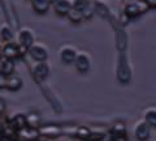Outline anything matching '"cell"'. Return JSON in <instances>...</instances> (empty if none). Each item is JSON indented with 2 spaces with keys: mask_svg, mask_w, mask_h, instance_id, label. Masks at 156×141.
<instances>
[{
  "mask_svg": "<svg viewBox=\"0 0 156 141\" xmlns=\"http://www.w3.org/2000/svg\"><path fill=\"white\" fill-rule=\"evenodd\" d=\"M2 57H3V55H2V51H0V60H2Z\"/></svg>",
  "mask_w": 156,
  "mask_h": 141,
  "instance_id": "obj_32",
  "label": "cell"
},
{
  "mask_svg": "<svg viewBox=\"0 0 156 141\" xmlns=\"http://www.w3.org/2000/svg\"><path fill=\"white\" fill-rule=\"evenodd\" d=\"M117 78H119L121 83H125V84L129 83L131 78V71L128 65V60H126V57H124L122 53L120 55L119 65H117Z\"/></svg>",
  "mask_w": 156,
  "mask_h": 141,
  "instance_id": "obj_6",
  "label": "cell"
},
{
  "mask_svg": "<svg viewBox=\"0 0 156 141\" xmlns=\"http://www.w3.org/2000/svg\"><path fill=\"white\" fill-rule=\"evenodd\" d=\"M0 141H3V137H2V136H0Z\"/></svg>",
  "mask_w": 156,
  "mask_h": 141,
  "instance_id": "obj_33",
  "label": "cell"
},
{
  "mask_svg": "<svg viewBox=\"0 0 156 141\" xmlns=\"http://www.w3.org/2000/svg\"><path fill=\"white\" fill-rule=\"evenodd\" d=\"M91 132L92 131L89 128V127H85V126H81V127H78L77 128V133L76 136L78 139H81V140H89L90 139V136H91Z\"/></svg>",
  "mask_w": 156,
  "mask_h": 141,
  "instance_id": "obj_22",
  "label": "cell"
},
{
  "mask_svg": "<svg viewBox=\"0 0 156 141\" xmlns=\"http://www.w3.org/2000/svg\"><path fill=\"white\" fill-rule=\"evenodd\" d=\"M33 11L38 14H44L48 12V9L52 5L50 0H30Z\"/></svg>",
  "mask_w": 156,
  "mask_h": 141,
  "instance_id": "obj_16",
  "label": "cell"
},
{
  "mask_svg": "<svg viewBox=\"0 0 156 141\" xmlns=\"http://www.w3.org/2000/svg\"><path fill=\"white\" fill-rule=\"evenodd\" d=\"M5 124H7L5 120H0V136H2V133H3V131H4V127H5Z\"/></svg>",
  "mask_w": 156,
  "mask_h": 141,
  "instance_id": "obj_29",
  "label": "cell"
},
{
  "mask_svg": "<svg viewBox=\"0 0 156 141\" xmlns=\"http://www.w3.org/2000/svg\"><path fill=\"white\" fill-rule=\"evenodd\" d=\"M0 36H2L4 43L14 40V36H16L14 29L9 25V23H4V25L0 26Z\"/></svg>",
  "mask_w": 156,
  "mask_h": 141,
  "instance_id": "obj_17",
  "label": "cell"
},
{
  "mask_svg": "<svg viewBox=\"0 0 156 141\" xmlns=\"http://www.w3.org/2000/svg\"><path fill=\"white\" fill-rule=\"evenodd\" d=\"M16 42L21 47L26 48V49L29 51V48L35 43V34H34V31L31 30V29L22 27V29H20V30L17 31Z\"/></svg>",
  "mask_w": 156,
  "mask_h": 141,
  "instance_id": "obj_2",
  "label": "cell"
},
{
  "mask_svg": "<svg viewBox=\"0 0 156 141\" xmlns=\"http://www.w3.org/2000/svg\"><path fill=\"white\" fill-rule=\"evenodd\" d=\"M144 120L151 127H156V109H148L144 111Z\"/></svg>",
  "mask_w": 156,
  "mask_h": 141,
  "instance_id": "obj_21",
  "label": "cell"
},
{
  "mask_svg": "<svg viewBox=\"0 0 156 141\" xmlns=\"http://www.w3.org/2000/svg\"><path fill=\"white\" fill-rule=\"evenodd\" d=\"M77 55H78L77 49L72 45H64V47L60 48V51H58V58H60V61L65 65L74 64Z\"/></svg>",
  "mask_w": 156,
  "mask_h": 141,
  "instance_id": "obj_8",
  "label": "cell"
},
{
  "mask_svg": "<svg viewBox=\"0 0 156 141\" xmlns=\"http://www.w3.org/2000/svg\"><path fill=\"white\" fill-rule=\"evenodd\" d=\"M23 86V82H22V78L17 75L16 72L12 75L7 76V86H5V89L8 91H18L21 89V87Z\"/></svg>",
  "mask_w": 156,
  "mask_h": 141,
  "instance_id": "obj_14",
  "label": "cell"
},
{
  "mask_svg": "<svg viewBox=\"0 0 156 141\" xmlns=\"http://www.w3.org/2000/svg\"><path fill=\"white\" fill-rule=\"evenodd\" d=\"M94 8H95V12L99 14L100 17L109 19V17H111V12H109V9H108V7H107L105 4L98 2V3L94 4Z\"/></svg>",
  "mask_w": 156,
  "mask_h": 141,
  "instance_id": "obj_18",
  "label": "cell"
},
{
  "mask_svg": "<svg viewBox=\"0 0 156 141\" xmlns=\"http://www.w3.org/2000/svg\"><path fill=\"white\" fill-rule=\"evenodd\" d=\"M150 8H156V0H146Z\"/></svg>",
  "mask_w": 156,
  "mask_h": 141,
  "instance_id": "obj_28",
  "label": "cell"
},
{
  "mask_svg": "<svg viewBox=\"0 0 156 141\" xmlns=\"http://www.w3.org/2000/svg\"><path fill=\"white\" fill-rule=\"evenodd\" d=\"M66 17H68V19H69L70 22H73V23H80V22L83 21V14H82V12L77 11V9H74V8L70 9V12L68 13Z\"/></svg>",
  "mask_w": 156,
  "mask_h": 141,
  "instance_id": "obj_20",
  "label": "cell"
},
{
  "mask_svg": "<svg viewBox=\"0 0 156 141\" xmlns=\"http://www.w3.org/2000/svg\"><path fill=\"white\" fill-rule=\"evenodd\" d=\"M9 123H11L17 131L27 127V118H26V114L16 113L14 115H12L11 118H9Z\"/></svg>",
  "mask_w": 156,
  "mask_h": 141,
  "instance_id": "obj_15",
  "label": "cell"
},
{
  "mask_svg": "<svg viewBox=\"0 0 156 141\" xmlns=\"http://www.w3.org/2000/svg\"><path fill=\"white\" fill-rule=\"evenodd\" d=\"M151 135V126L146 120H139L134 126V136L138 141H147Z\"/></svg>",
  "mask_w": 156,
  "mask_h": 141,
  "instance_id": "obj_10",
  "label": "cell"
},
{
  "mask_svg": "<svg viewBox=\"0 0 156 141\" xmlns=\"http://www.w3.org/2000/svg\"><path fill=\"white\" fill-rule=\"evenodd\" d=\"M39 132H41V136H43V137L56 139L62 133V128L56 124H46L39 127Z\"/></svg>",
  "mask_w": 156,
  "mask_h": 141,
  "instance_id": "obj_11",
  "label": "cell"
},
{
  "mask_svg": "<svg viewBox=\"0 0 156 141\" xmlns=\"http://www.w3.org/2000/svg\"><path fill=\"white\" fill-rule=\"evenodd\" d=\"M112 141H128V137H126V135L112 136Z\"/></svg>",
  "mask_w": 156,
  "mask_h": 141,
  "instance_id": "obj_26",
  "label": "cell"
},
{
  "mask_svg": "<svg viewBox=\"0 0 156 141\" xmlns=\"http://www.w3.org/2000/svg\"><path fill=\"white\" fill-rule=\"evenodd\" d=\"M111 135L112 136H119V135H126V126L124 123H116L113 124V127L111 128Z\"/></svg>",
  "mask_w": 156,
  "mask_h": 141,
  "instance_id": "obj_23",
  "label": "cell"
},
{
  "mask_svg": "<svg viewBox=\"0 0 156 141\" xmlns=\"http://www.w3.org/2000/svg\"><path fill=\"white\" fill-rule=\"evenodd\" d=\"M14 69H16V62H14V60L3 56L2 60H0V72L9 76V75L14 74Z\"/></svg>",
  "mask_w": 156,
  "mask_h": 141,
  "instance_id": "obj_13",
  "label": "cell"
},
{
  "mask_svg": "<svg viewBox=\"0 0 156 141\" xmlns=\"http://www.w3.org/2000/svg\"><path fill=\"white\" fill-rule=\"evenodd\" d=\"M3 44H4V42H3V39H2V36H0V49H2V47H3Z\"/></svg>",
  "mask_w": 156,
  "mask_h": 141,
  "instance_id": "obj_30",
  "label": "cell"
},
{
  "mask_svg": "<svg viewBox=\"0 0 156 141\" xmlns=\"http://www.w3.org/2000/svg\"><path fill=\"white\" fill-rule=\"evenodd\" d=\"M27 55L30 56V58L34 62L39 61H47L48 58V49L44 44L42 43H34V44L29 48Z\"/></svg>",
  "mask_w": 156,
  "mask_h": 141,
  "instance_id": "obj_5",
  "label": "cell"
},
{
  "mask_svg": "<svg viewBox=\"0 0 156 141\" xmlns=\"http://www.w3.org/2000/svg\"><path fill=\"white\" fill-rule=\"evenodd\" d=\"M2 55L4 57H8V58H12V60L16 61L17 58H22L27 55V49L23 48L18 44L16 40H12V42H7L4 43L3 47H2Z\"/></svg>",
  "mask_w": 156,
  "mask_h": 141,
  "instance_id": "obj_1",
  "label": "cell"
},
{
  "mask_svg": "<svg viewBox=\"0 0 156 141\" xmlns=\"http://www.w3.org/2000/svg\"><path fill=\"white\" fill-rule=\"evenodd\" d=\"M41 137V132L38 128L33 127H25L22 129H18L16 141H38Z\"/></svg>",
  "mask_w": 156,
  "mask_h": 141,
  "instance_id": "obj_9",
  "label": "cell"
},
{
  "mask_svg": "<svg viewBox=\"0 0 156 141\" xmlns=\"http://www.w3.org/2000/svg\"><path fill=\"white\" fill-rule=\"evenodd\" d=\"M26 118H27V126L29 127H33V128H38L41 127V116L37 113H29L26 114Z\"/></svg>",
  "mask_w": 156,
  "mask_h": 141,
  "instance_id": "obj_19",
  "label": "cell"
},
{
  "mask_svg": "<svg viewBox=\"0 0 156 141\" xmlns=\"http://www.w3.org/2000/svg\"><path fill=\"white\" fill-rule=\"evenodd\" d=\"M5 86H7V75L0 72V89H5Z\"/></svg>",
  "mask_w": 156,
  "mask_h": 141,
  "instance_id": "obj_25",
  "label": "cell"
},
{
  "mask_svg": "<svg viewBox=\"0 0 156 141\" xmlns=\"http://www.w3.org/2000/svg\"><path fill=\"white\" fill-rule=\"evenodd\" d=\"M50 2H51V4H52V5H53V4H55V3L57 2V0H50Z\"/></svg>",
  "mask_w": 156,
  "mask_h": 141,
  "instance_id": "obj_31",
  "label": "cell"
},
{
  "mask_svg": "<svg viewBox=\"0 0 156 141\" xmlns=\"http://www.w3.org/2000/svg\"><path fill=\"white\" fill-rule=\"evenodd\" d=\"M148 8L150 7H148V4L146 3V0H134V2H130L129 4L125 5L124 13L128 14L130 18H134V17H138L142 13H144Z\"/></svg>",
  "mask_w": 156,
  "mask_h": 141,
  "instance_id": "obj_3",
  "label": "cell"
},
{
  "mask_svg": "<svg viewBox=\"0 0 156 141\" xmlns=\"http://www.w3.org/2000/svg\"><path fill=\"white\" fill-rule=\"evenodd\" d=\"M72 2H73V8L80 12H83L87 7L91 5L90 0H72Z\"/></svg>",
  "mask_w": 156,
  "mask_h": 141,
  "instance_id": "obj_24",
  "label": "cell"
},
{
  "mask_svg": "<svg viewBox=\"0 0 156 141\" xmlns=\"http://www.w3.org/2000/svg\"><path fill=\"white\" fill-rule=\"evenodd\" d=\"M4 111H5V102L3 99H0V113H4Z\"/></svg>",
  "mask_w": 156,
  "mask_h": 141,
  "instance_id": "obj_27",
  "label": "cell"
},
{
  "mask_svg": "<svg viewBox=\"0 0 156 141\" xmlns=\"http://www.w3.org/2000/svg\"><path fill=\"white\" fill-rule=\"evenodd\" d=\"M90 2H91V0H90Z\"/></svg>",
  "mask_w": 156,
  "mask_h": 141,
  "instance_id": "obj_35",
  "label": "cell"
},
{
  "mask_svg": "<svg viewBox=\"0 0 156 141\" xmlns=\"http://www.w3.org/2000/svg\"><path fill=\"white\" fill-rule=\"evenodd\" d=\"M31 74L33 78L38 83H42L43 80H46L48 75H50V66H48L47 61H39L34 62L31 66Z\"/></svg>",
  "mask_w": 156,
  "mask_h": 141,
  "instance_id": "obj_4",
  "label": "cell"
},
{
  "mask_svg": "<svg viewBox=\"0 0 156 141\" xmlns=\"http://www.w3.org/2000/svg\"><path fill=\"white\" fill-rule=\"evenodd\" d=\"M53 12L60 17H66L68 13L70 12V9L73 8V2L72 0H57L53 4Z\"/></svg>",
  "mask_w": 156,
  "mask_h": 141,
  "instance_id": "obj_12",
  "label": "cell"
},
{
  "mask_svg": "<svg viewBox=\"0 0 156 141\" xmlns=\"http://www.w3.org/2000/svg\"><path fill=\"white\" fill-rule=\"evenodd\" d=\"M99 141H104V140H99Z\"/></svg>",
  "mask_w": 156,
  "mask_h": 141,
  "instance_id": "obj_34",
  "label": "cell"
},
{
  "mask_svg": "<svg viewBox=\"0 0 156 141\" xmlns=\"http://www.w3.org/2000/svg\"><path fill=\"white\" fill-rule=\"evenodd\" d=\"M74 67L78 72L81 74H86L89 72L91 69V60H90V56L87 55L86 52H78V55L74 60Z\"/></svg>",
  "mask_w": 156,
  "mask_h": 141,
  "instance_id": "obj_7",
  "label": "cell"
}]
</instances>
